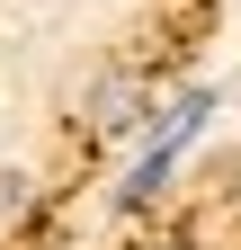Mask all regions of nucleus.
I'll return each instance as SVG.
<instances>
[{"mask_svg":"<svg viewBox=\"0 0 241 250\" xmlns=\"http://www.w3.org/2000/svg\"><path fill=\"white\" fill-rule=\"evenodd\" d=\"M134 116H143V81H134V72L99 81V99H89V134H125Z\"/></svg>","mask_w":241,"mask_h":250,"instance_id":"f257e3e1","label":"nucleus"}]
</instances>
